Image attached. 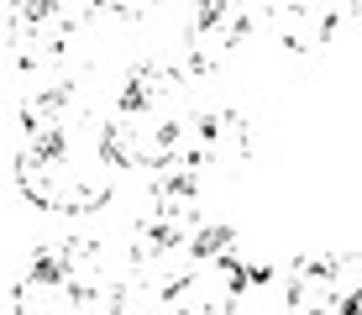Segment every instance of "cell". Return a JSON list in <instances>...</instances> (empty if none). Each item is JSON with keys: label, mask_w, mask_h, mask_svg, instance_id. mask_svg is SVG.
<instances>
[{"label": "cell", "mask_w": 362, "mask_h": 315, "mask_svg": "<svg viewBox=\"0 0 362 315\" xmlns=\"http://www.w3.org/2000/svg\"><path fill=\"white\" fill-rule=\"evenodd\" d=\"M194 110H199V90L189 69H173V63L127 69L105 100V126H100L110 163L132 173H158L163 163L179 158Z\"/></svg>", "instance_id": "cell-1"}, {"label": "cell", "mask_w": 362, "mask_h": 315, "mask_svg": "<svg viewBox=\"0 0 362 315\" xmlns=\"http://www.w3.org/2000/svg\"><path fill=\"white\" fill-rule=\"evenodd\" d=\"M16 184L37 210L53 216H95L116 200V163L105 153L100 126L74 132H21Z\"/></svg>", "instance_id": "cell-2"}, {"label": "cell", "mask_w": 362, "mask_h": 315, "mask_svg": "<svg viewBox=\"0 0 362 315\" xmlns=\"http://www.w3.org/2000/svg\"><path fill=\"white\" fill-rule=\"evenodd\" d=\"M127 247L95 242V236H64L32 252L11 305L16 315H116V284L127 279Z\"/></svg>", "instance_id": "cell-3"}, {"label": "cell", "mask_w": 362, "mask_h": 315, "mask_svg": "<svg viewBox=\"0 0 362 315\" xmlns=\"http://www.w3.org/2000/svg\"><path fill=\"white\" fill-rule=\"evenodd\" d=\"M289 315H362V263L341 252H310L284 268Z\"/></svg>", "instance_id": "cell-4"}, {"label": "cell", "mask_w": 362, "mask_h": 315, "mask_svg": "<svg viewBox=\"0 0 362 315\" xmlns=\"http://www.w3.org/2000/svg\"><path fill=\"white\" fill-rule=\"evenodd\" d=\"M346 11L352 0H263V32L279 37L289 53H320Z\"/></svg>", "instance_id": "cell-5"}, {"label": "cell", "mask_w": 362, "mask_h": 315, "mask_svg": "<svg viewBox=\"0 0 362 315\" xmlns=\"http://www.w3.org/2000/svg\"><path fill=\"white\" fill-rule=\"evenodd\" d=\"M95 16H116V21H142L158 11V0H90Z\"/></svg>", "instance_id": "cell-6"}]
</instances>
